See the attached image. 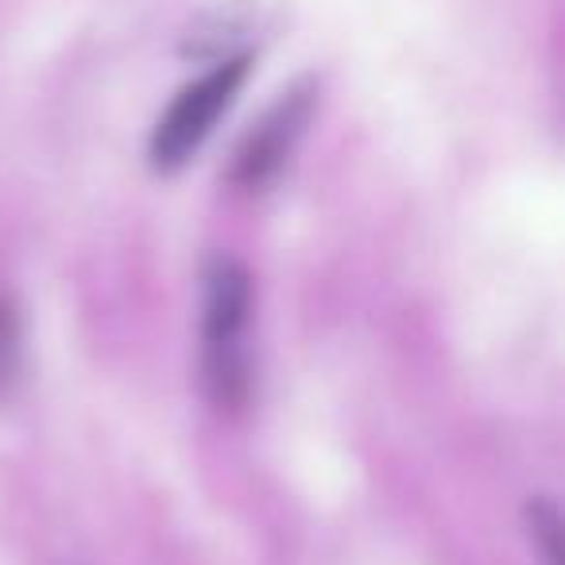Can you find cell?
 I'll list each match as a JSON object with an SVG mask.
<instances>
[{
	"label": "cell",
	"instance_id": "6da1fadb",
	"mask_svg": "<svg viewBox=\"0 0 565 565\" xmlns=\"http://www.w3.org/2000/svg\"><path fill=\"white\" fill-rule=\"evenodd\" d=\"M252 275L241 259L213 256L202 302V384L217 411H241L252 392Z\"/></svg>",
	"mask_w": 565,
	"mask_h": 565
},
{
	"label": "cell",
	"instance_id": "7a4b0ae2",
	"mask_svg": "<svg viewBox=\"0 0 565 565\" xmlns=\"http://www.w3.org/2000/svg\"><path fill=\"white\" fill-rule=\"evenodd\" d=\"M248 63H252L248 55L221 58L198 82L179 89V97L167 105V113L159 117L148 143V156L156 171H179L186 159H194V151L210 140L217 117L233 105L236 89L248 78Z\"/></svg>",
	"mask_w": 565,
	"mask_h": 565
},
{
	"label": "cell",
	"instance_id": "3957f363",
	"mask_svg": "<svg viewBox=\"0 0 565 565\" xmlns=\"http://www.w3.org/2000/svg\"><path fill=\"white\" fill-rule=\"evenodd\" d=\"M310 109H315V89L310 82L302 86H291L271 109L264 113L256 128L244 136L241 151H236V163H233V186L241 190H259L279 174V167L287 163L291 148L299 143L302 128L310 120Z\"/></svg>",
	"mask_w": 565,
	"mask_h": 565
},
{
	"label": "cell",
	"instance_id": "277c9868",
	"mask_svg": "<svg viewBox=\"0 0 565 565\" xmlns=\"http://www.w3.org/2000/svg\"><path fill=\"white\" fill-rule=\"evenodd\" d=\"M256 28V12L248 4H217V9L202 12L194 24L182 35V55L202 58V63H221V58H236V43H244V35Z\"/></svg>",
	"mask_w": 565,
	"mask_h": 565
},
{
	"label": "cell",
	"instance_id": "5b68a950",
	"mask_svg": "<svg viewBox=\"0 0 565 565\" xmlns=\"http://www.w3.org/2000/svg\"><path fill=\"white\" fill-rule=\"evenodd\" d=\"M17 361H20V326H17L12 307L0 299V387L12 384V376H17Z\"/></svg>",
	"mask_w": 565,
	"mask_h": 565
}]
</instances>
